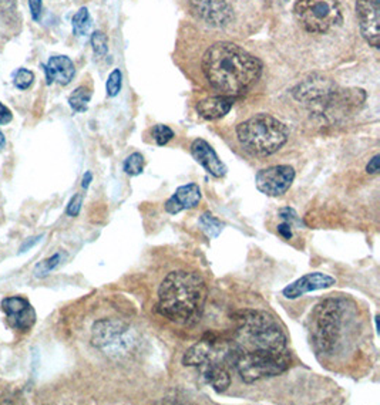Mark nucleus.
Instances as JSON below:
<instances>
[{
	"instance_id": "nucleus-37",
	"label": "nucleus",
	"mask_w": 380,
	"mask_h": 405,
	"mask_svg": "<svg viewBox=\"0 0 380 405\" xmlns=\"http://www.w3.org/2000/svg\"><path fill=\"white\" fill-rule=\"evenodd\" d=\"M278 233L284 237V239H291L292 237V226L288 222H282L278 226Z\"/></svg>"
},
{
	"instance_id": "nucleus-18",
	"label": "nucleus",
	"mask_w": 380,
	"mask_h": 405,
	"mask_svg": "<svg viewBox=\"0 0 380 405\" xmlns=\"http://www.w3.org/2000/svg\"><path fill=\"white\" fill-rule=\"evenodd\" d=\"M45 73L49 86L53 83L67 86L73 80L76 69L73 61L67 56H53L49 59L45 67Z\"/></svg>"
},
{
	"instance_id": "nucleus-16",
	"label": "nucleus",
	"mask_w": 380,
	"mask_h": 405,
	"mask_svg": "<svg viewBox=\"0 0 380 405\" xmlns=\"http://www.w3.org/2000/svg\"><path fill=\"white\" fill-rule=\"evenodd\" d=\"M191 155L192 158L212 177L222 178L225 177L228 168L217 155L215 150L202 139L194 140L191 144Z\"/></svg>"
},
{
	"instance_id": "nucleus-1",
	"label": "nucleus",
	"mask_w": 380,
	"mask_h": 405,
	"mask_svg": "<svg viewBox=\"0 0 380 405\" xmlns=\"http://www.w3.org/2000/svg\"><path fill=\"white\" fill-rule=\"evenodd\" d=\"M202 71L217 91L234 97L248 91L260 80L263 63L234 43L219 42L205 52Z\"/></svg>"
},
{
	"instance_id": "nucleus-2",
	"label": "nucleus",
	"mask_w": 380,
	"mask_h": 405,
	"mask_svg": "<svg viewBox=\"0 0 380 405\" xmlns=\"http://www.w3.org/2000/svg\"><path fill=\"white\" fill-rule=\"evenodd\" d=\"M207 298V283L198 274L177 270L161 282L157 310L173 323L194 324L202 315Z\"/></svg>"
},
{
	"instance_id": "nucleus-14",
	"label": "nucleus",
	"mask_w": 380,
	"mask_h": 405,
	"mask_svg": "<svg viewBox=\"0 0 380 405\" xmlns=\"http://www.w3.org/2000/svg\"><path fill=\"white\" fill-rule=\"evenodd\" d=\"M192 13L211 26H224L231 19L226 0H190Z\"/></svg>"
},
{
	"instance_id": "nucleus-24",
	"label": "nucleus",
	"mask_w": 380,
	"mask_h": 405,
	"mask_svg": "<svg viewBox=\"0 0 380 405\" xmlns=\"http://www.w3.org/2000/svg\"><path fill=\"white\" fill-rule=\"evenodd\" d=\"M64 254L62 252L54 253L53 256L45 259L43 262H40L36 267H35V276L36 278H46L47 275H50L53 270L62 263Z\"/></svg>"
},
{
	"instance_id": "nucleus-32",
	"label": "nucleus",
	"mask_w": 380,
	"mask_h": 405,
	"mask_svg": "<svg viewBox=\"0 0 380 405\" xmlns=\"http://www.w3.org/2000/svg\"><path fill=\"white\" fill-rule=\"evenodd\" d=\"M280 218L284 219V222H288L291 226L301 225V221L296 215V212L292 208H284L280 211Z\"/></svg>"
},
{
	"instance_id": "nucleus-23",
	"label": "nucleus",
	"mask_w": 380,
	"mask_h": 405,
	"mask_svg": "<svg viewBox=\"0 0 380 405\" xmlns=\"http://www.w3.org/2000/svg\"><path fill=\"white\" fill-rule=\"evenodd\" d=\"M73 33L76 36H86L91 28V18L87 8H81L71 19Z\"/></svg>"
},
{
	"instance_id": "nucleus-17",
	"label": "nucleus",
	"mask_w": 380,
	"mask_h": 405,
	"mask_svg": "<svg viewBox=\"0 0 380 405\" xmlns=\"http://www.w3.org/2000/svg\"><path fill=\"white\" fill-rule=\"evenodd\" d=\"M201 201V189L197 184H187L174 192V195L166 202V211L171 215L180 213L184 209L195 208Z\"/></svg>"
},
{
	"instance_id": "nucleus-8",
	"label": "nucleus",
	"mask_w": 380,
	"mask_h": 405,
	"mask_svg": "<svg viewBox=\"0 0 380 405\" xmlns=\"http://www.w3.org/2000/svg\"><path fill=\"white\" fill-rule=\"evenodd\" d=\"M364 100L366 93L360 88L342 90L335 86L311 107H313L322 117L336 121L357 111L363 105Z\"/></svg>"
},
{
	"instance_id": "nucleus-6",
	"label": "nucleus",
	"mask_w": 380,
	"mask_h": 405,
	"mask_svg": "<svg viewBox=\"0 0 380 405\" xmlns=\"http://www.w3.org/2000/svg\"><path fill=\"white\" fill-rule=\"evenodd\" d=\"M238 348V347H236ZM291 364L288 350L281 353L270 351H242L238 348L234 368L242 381L251 384L265 377H275L285 372Z\"/></svg>"
},
{
	"instance_id": "nucleus-13",
	"label": "nucleus",
	"mask_w": 380,
	"mask_h": 405,
	"mask_svg": "<svg viewBox=\"0 0 380 405\" xmlns=\"http://www.w3.org/2000/svg\"><path fill=\"white\" fill-rule=\"evenodd\" d=\"M356 16L359 20V28L364 40L373 46L379 47L380 42V9L376 0H357L356 2Z\"/></svg>"
},
{
	"instance_id": "nucleus-30",
	"label": "nucleus",
	"mask_w": 380,
	"mask_h": 405,
	"mask_svg": "<svg viewBox=\"0 0 380 405\" xmlns=\"http://www.w3.org/2000/svg\"><path fill=\"white\" fill-rule=\"evenodd\" d=\"M91 46L97 56H105L108 52V42L107 36L103 32H94L91 35Z\"/></svg>"
},
{
	"instance_id": "nucleus-38",
	"label": "nucleus",
	"mask_w": 380,
	"mask_h": 405,
	"mask_svg": "<svg viewBox=\"0 0 380 405\" xmlns=\"http://www.w3.org/2000/svg\"><path fill=\"white\" fill-rule=\"evenodd\" d=\"M91 181H93V174H91L90 171H87V172L84 174V177H83V182H81V187H83V189H87V188L90 187Z\"/></svg>"
},
{
	"instance_id": "nucleus-22",
	"label": "nucleus",
	"mask_w": 380,
	"mask_h": 405,
	"mask_svg": "<svg viewBox=\"0 0 380 405\" xmlns=\"http://www.w3.org/2000/svg\"><path fill=\"white\" fill-rule=\"evenodd\" d=\"M198 222H200V226H201L202 232H204L208 237H211V239L218 237V236L221 235L224 226H225V225H224L219 219H217L211 212L202 213Z\"/></svg>"
},
{
	"instance_id": "nucleus-27",
	"label": "nucleus",
	"mask_w": 380,
	"mask_h": 405,
	"mask_svg": "<svg viewBox=\"0 0 380 405\" xmlns=\"http://www.w3.org/2000/svg\"><path fill=\"white\" fill-rule=\"evenodd\" d=\"M153 139L154 141L157 143V146L163 147V146H167L173 139H174V131L168 127V125H164V124H157L153 131Z\"/></svg>"
},
{
	"instance_id": "nucleus-29",
	"label": "nucleus",
	"mask_w": 380,
	"mask_h": 405,
	"mask_svg": "<svg viewBox=\"0 0 380 405\" xmlns=\"http://www.w3.org/2000/svg\"><path fill=\"white\" fill-rule=\"evenodd\" d=\"M121 83H122V74L121 71L117 69L114 71L110 73L108 76V80H107V84H105V90H107V94L108 97H115L120 90H121Z\"/></svg>"
},
{
	"instance_id": "nucleus-4",
	"label": "nucleus",
	"mask_w": 380,
	"mask_h": 405,
	"mask_svg": "<svg viewBox=\"0 0 380 405\" xmlns=\"http://www.w3.org/2000/svg\"><path fill=\"white\" fill-rule=\"evenodd\" d=\"M236 137L245 151L252 155H272L288 141V127L278 118L261 112L236 127Z\"/></svg>"
},
{
	"instance_id": "nucleus-10",
	"label": "nucleus",
	"mask_w": 380,
	"mask_h": 405,
	"mask_svg": "<svg viewBox=\"0 0 380 405\" xmlns=\"http://www.w3.org/2000/svg\"><path fill=\"white\" fill-rule=\"evenodd\" d=\"M295 180V170L291 165H274L257 174L255 185L267 196H282L289 191Z\"/></svg>"
},
{
	"instance_id": "nucleus-39",
	"label": "nucleus",
	"mask_w": 380,
	"mask_h": 405,
	"mask_svg": "<svg viewBox=\"0 0 380 405\" xmlns=\"http://www.w3.org/2000/svg\"><path fill=\"white\" fill-rule=\"evenodd\" d=\"M6 147V137H5V134L0 131V153H2Z\"/></svg>"
},
{
	"instance_id": "nucleus-12",
	"label": "nucleus",
	"mask_w": 380,
	"mask_h": 405,
	"mask_svg": "<svg viewBox=\"0 0 380 405\" xmlns=\"http://www.w3.org/2000/svg\"><path fill=\"white\" fill-rule=\"evenodd\" d=\"M127 330L129 327L118 320H98L93 326V344L103 351L117 353L118 346L124 344V334Z\"/></svg>"
},
{
	"instance_id": "nucleus-28",
	"label": "nucleus",
	"mask_w": 380,
	"mask_h": 405,
	"mask_svg": "<svg viewBox=\"0 0 380 405\" xmlns=\"http://www.w3.org/2000/svg\"><path fill=\"white\" fill-rule=\"evenodd\" d=\"M35 83V73L28 69H19L13 74V84L19 90H28Z\"/></svg>"
},
{
	"instance_id": "nucleus-31",
	"label": "nucleus",
	"mask_w": 380,
	"mask_h": 405,
	"mask_svg": "<svg viewBox=\"0 0 380 405\" xmlns=\"http://www.w3.org/2000/svg\"><path fill=\"white\" fill-rule=\"evenodd\" d=\"M81 205H83V194H76V195L70 199V202H69V205H67V208H66V213H67L69 216H71V218L79 216V213H80V211H81Z\"/></svg>"
},
{
	"instance_id": "nucleus-25",
	"label": "nucleus",
	"mask_w": 380,
	"mask_h": 405,
	"mask_svg": "<svg viewBox=\"0 0 380 405\" xmlns=\"http://www.w3.org/2000/svg\"><path fill=\"white\" fill-rule=\"evenodd\" d=\"M144 157L140 153H133L132 155H129L125 158L124 164H122V170L127 175L130 177H137L143 172L144 170Z\"/></svg>"
},
{
	"instance_id": "nucleus-33",
	"label": "nucleus",
	"mask_w": 380,
	"mask_h": 405,
	"mask_svg": "<svg viewBox=\"0 0 380 405\" xmlns=\"http://www.w3.org/2000/svg\"><path fill=\"white\" fill-rule=\"evenodd\" d=\"M29 8H30L32 19L35 22H39L40 18H42V12H43V2H42V0H29Z\"/></svg>"
},
{
	"instance_id": "nucleus-35",
	"label": "nucleus",
	"mask_w": 380,
	"mask_h": 405,
	"mask_svg": "<svg viewBox=\"0 0 380 405\" xmlns=\"http://www.w3.org/2000/svg\"><path fill=\"white\" fill-rule=\"evenodd\" d=\"M42 237H43V235H39V236H36V237H29V239L21 246L19 253H25V252H28L29 249H32L35 245H38V243L42 240Z\"/></svg>"
},
{
	"instance_id": "nucleus-3",
	"label": "nucleus",
	"mask_w": 380,
	"mask_h": 405,
	"mask_svg": "<svg viewBox=\"0 0 380 405\" xmlns=\"http://www.w3.org/2000/svg\"><path fill=\"white\" fill-rule=\"evenodd\" d=\"M236 319L235 346L242 351L281 353L288 339L275 317L264 310H241Z\"/></svg>"
},
{
	"instance_id": "nucleus-9",
	"label": "nucleus",
	"mask_w": 380,
	"mask_h": 405,
	"mask_svg": "<svg viewBox=\"0 0 380 405\" xmlns=\"http://www.w3.org/2000/svg\"><path fill=\"white\" fill-rule=\"evenodd\" d=\"M231 347L232 344L208 331L201 339V341L185 351L183 356V364L185 367H201L207 363H221L225 365V360Z\"/></svg>"
},
{
	"instance_id": "nucleus-36",
	"label": "nucleus",
	"mask_w": 380,
	"mask_h": 405,
	"mask_svg": "<svg viewBox=\"0 0 380 405\" xmlns=\"http://www.w3.org/2000/svg\"><path fill=\"white\" fill-rule=\"evenodd\" d=\"M379 160H380V157H379V155H374V157L369 161V164L366 165V172H367V174L374 175V174L379 172Z\"/></svg>"
},
{
	"instance_id": "nucleus-15",
	"label": "nucleus",
	"mask_w": 380,
	"mask_h": 405,
	"mask_svg": "<svg viewBox=\"0 0 380 405\" xmlns=\"http://www.w3.org/2000/svg\"><path fill=\"white\" fill-rule=\"evenodd\" d=\"M336 285L335 278L326 275V274H321V272H313V274H308L301 276L298 281L292 282L291 285H288L284 290L282 295L289 299H298L306 293H312L316 290H322V289H328L330 286Z\"/></svg>"
},
{
	"instance_id": "nucleus-5",
	"label": "nucleus",
	"mask_w": 380,
	"mask_h": 405,
	"mask_svg": "<svg viewBox=\"0 0 380 405\" xmlns=\"http://www.w3.org/2000/svg\"><path fill=\"white\" fill-rule=\"evenodd\" d=\"M350 307L345 299H326L311 313V331L316 348L333 354L342 344L345 327L350 322Z\"/></svg>"
},
{
	"instance_id": "nucleus-26",
	"label": "nucleus",
	"mask_w": 380,
	"mask_h": 405,
	"mask_svg": "<svg viewBox=\"0 0 380 405\" xmlns=\"http://www.w3.org/2000/svg\"><path fill=\"white\" fill-rule=\"evenodd\" d=\"M0 19L9 25L19 22L16 0H0Z\"/></svg>"
},
{
	"instance_id": "nucleus-34",
	"label": "nucleus",
	"mask_w": 380,
	"mask_h": 405,
	"mask_svg": "<svg viewBox=\"0 0 380 405\" xmlns=\"http://www.w3.org/2000/svg\"><path fill=\"white\" fill-rule=\"evenodd\" d=\"M12 119H13L12 111L4 102H0V125H6Z\"/></svg>"
},
{
	"instance_id": "nucleus-11",
	"label": "nucleus",
	"mask_w": 380,
	"mask_h": 405,
	"mask_svg": "<svg viewBox=\"0 0 380 405\" xmlns=\"http://www.w3.org/2000/svg\"><path fill=\"white\" fill-rule=\"evenodd\" d=\"M9 326L19 331H29L36 324L38 315L30 302L22 296H9L0 303Z\"/></svg>"
},
{
	"instance_id": "nucleus-20",
	"label": "nucleus",
	"mask_w": 380,
	"mask_h": 405,
	"mask_svg": "<svg viewBox=\"0 0 380 405\" xmlns=\"http://www.w3.org/2000/svg\"><path fill=\"white\" fill-rule=\"evenodd\" d=\"M201 374L204 380L217 391V392H224L228 389L231 384V375L228 370L225 368L224 364L221 363H207L201 367Z\"/></svg>"
},
{
	"instance_id": "nucleus-7",
	"label": "nucleus",
	"mask_w": 380,
	"mask_h": 405,
	"mask_svg": "<svg viewBox=\"0 0 380 405\" xmlns=\"http://www.w3.org/2000/svg\"><path fill=\"white\" fill-rule=\"evenodd\" d=\"M294 13L302 29L312 35L328 33L342 20L338 0H296Z\"/></svg>"
},
{
	"instance_id": "nucleus-19",
	"label": "nucleus",
	"mask_w": 380,
	"mask_h": 405,
	"mask_svg": "<svg viewBox=\"0 0 380 405\" xmlns=\"http://www.w3.org/2000/svg\"><path fill=\"white\" fill-rule=\"evenodd\" d=\"M234 105V98L229 95H215L201 100L197 104V112L205 119H218L225 117Z\"/></svg>"
},
{
	"instance_id": "nucleus-21",
	"label": "nucleus",
	"mask_w": 380,
	"mask_h": 405,
	"mask_svg": "<svg viewBox=\"0 0 380 405\" xmlns=\"http://www.w3.org/2000/svg\"><path fill=\"white\" fill-rule=\"evenodd\" d=\"M91 100V90L86 86L77 87L69 97V104L76 112H84Z\"/></svg>"
}]
</instances>
